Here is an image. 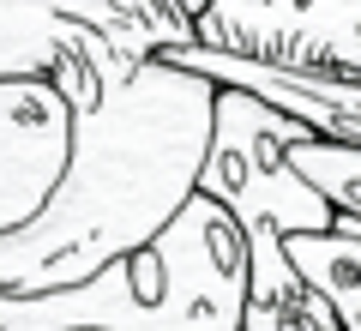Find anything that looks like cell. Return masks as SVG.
<instances>
[{
    "label": "cell",
    "mask_w": 361,
    "mask_h": 331,
    "mask_svg": "<svg viewBox=\"0 0 361 331\" xmlns=\"http://www.w3.org/2000/svg\"><path fill=\"white\" fill-rule=\"evenodd\" d=\"M199 42L295 73L361 78V0H211Z\"/></svg>",
    "instance_id": "obj_4"
},
{
    "label": "cell",
    "mask_w": 361,
    "mask_h": 331,
    "mask_svg": "<svg viewBox=\"0 0 361 331\" xmlns=\"http://www.w3.org/2000/svg\"><path fill=\"white\" fill-rule=\"evenodd\" d=\"M247 235L193 193L151 241L49 295L0 289V331H247Z\"/></svg>",
    "instance_id": "obj_2"
},
{
    "label": "cell",
    "mask_w": 361,
    "mask_h": 331,
    "mask_svg": "<svg viewBox=\"0 0 361 331\" xmlns=\"http://www.w3.org/2000/svg\"><path fill=\"white\" fill-rule=\"evenodd\" d=\"M175 66H193L211 85H235L265 97L271 109L295 115L301 127H313L319 139L337 145H361V78H337V73H295V66H271V61H247V54H223L205 42L169 49Z\"/></svg>",
    "instance_id": "obj_5"
},
{
    "label": "cell",
    "mask_w": 361,
    "mask_h": 331,
    "mask_svg": "<svg viewBox=\"0 0 361 331\" xmlns=\"http://www.w3.org/2000/svg\"><path fill=\"white\" fill-rule=\"evenodd\" d=\"M289 163L325 193V205H331L337 217H349L361 229V145H337V139L307 133V139L289 145Z\"/></svg>",
    "instance_id": "obj_7"
},
{
    "label": "cell",
    "mask_w": 361,
    "mask_h": 331,
    "mask_svg": "<svg viewBox=\"0 0 361 331\" xmlns=\"http://www.w3.org/2000/svg\"><path fill=\"white\" fill-rule=\"evenodd\" d=\"M283 253L307 277V289L337 313V331H361V229L337 217L325 235H289Z\"/></svg>",
    "instance_id": "obj_6"
},
{
    "label": "cell",
    "mask_w": 361,
    "mask_h": 331,
    "mask_svg": "<svg viewBox=\"0 0 361 331\" xmlns=\"http://www.w3.org/2000/svg\"><path fill=\"white\" fill-rule=\"evenodd\" d=\"M295 115L271 109L253 90L217 85V115H211V145L199 163V193L217 199L241 223V235H325L337 229V211L325 193L289 163V145L307 139Z\"/></svg>",
    "instance_id": "obj_3"
},
{
    "label": "cell",
    "mask_w": 361,
    "mask_h": 331,
    "mask_svg": "<svg viewBox=\"0 0 361 331\" xmlns=\"http://www.w3.org/2000/svg\"><path fill=\"white\" fill-rule=\"evenodd\" d=\"M175 0H0V289L49 295L199 193L217 85Z\"/></svg>",
    "instance_id": "obj_1"
},
{
    "label": "cell",
    "mask_w": 361,
    "mask_h": 331,
    "mask_svg": "<svg viewBox=\"0 0 361 331\" xmlns=\"http://www.w3.org/2000/svg\"><path fill=\"white\" fill-rule=\"evenodd\" d=\"M175 13H180V18H193V25H199V18L211 13V0H175Z\"/></svg>",
    "instance_id": "obj_8"
}]
</instances>
